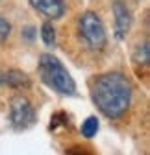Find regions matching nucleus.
Wrapping results in <instances>:
<instances>
[{"mask_svg": "<svg viewBox=\"0 0 150 155\" xmlns=\"http://www.w3.org/2000/svg\"><path fill=\"white\" fill-rule=\"evenodd\" d=\"M134 87L121 72H104L91 83V100L109 120H119L132 104Z\"/></svg>", "mask_w": 150, "mask_h": 155, "instance_id": "obj_1", "label": "nucleus"}, {"mask_svg": "<svg viewBox=\"0 0 150 155\" xmlns=\"http://www.w3.org/2000/svg\"><path fill=\"white\" fill-rule=\"evenodd\" d=\"M37 72H39L41 81L50 87L52 91L60 92L63 96L76 94V81L72 80L70 72L63 67V63L52 54H43L37 63Z\"/></svg>", "mask_w": 150, "mask_h": 155, "instance_id": "obj_2", "label": "nucleus"}, {"mask_svg": "<svg viewBox=\"0 0 150 155\" xmlns=\"http://www.w3.org/2000/svg\"><path fill=\"white\" fill-rule=\"evenodd\" d=\"M78 33L84 45L93 50V52H100L107 45V33L104 28L102 18L95 11H85L78 18Z\"/></svg>", "mask_w": 150, "mask_h": 155, "instance_id": "obj_3", "label": "nucleus"}, {"mask_svg": "<svg viewBox=\"0 0 150 155\" xmlns=\"http://www.w3.org/2000/svg\"><path fill=\"white\" fill-rule=\"evenodd\" d=\"M35 109L24 96H15L9 104V122L15 129H26L35 124Z\"/></svg>", "mask_w": 150, "mask_h": 155, "instance_id": "obj_4", "label": "nucleus"}, {"mask_svg": "<svg viewBox=\"0 0 150 155\" xmlns=\"http://www.w3.org/2000/svg\"><path fill=\"white\" fill-rule=\"evenodd\" d=\"M113 17H115V30H113L115 39L117 41H124L130 30H132V15H130L128 6L121 2V0L113 2Z\"/></svg>", "mask_w": 150, "mask_h": 155, "instance_id": "obj_5", "label": "nucleus"}, {"mask_svg": "<svg viewBox=\"0 0 150 155\" xmlns=\"http://www.w3.org/2000/svg\"><path fill=\"white\" fill-rule=\"evenodd\" d=\"M28 2L37 13H41L43 17L50 18V21L61 18L65 15V9H67L63 0H28Z\"/></svg>", "mask_w": 150, "mask_h": 155, "instance_id": "obj_6", "label": "nucleus"}, {"mask_svg": "<svg viewBox=\"0 0 150 155\" xmlns=\"http://www.w3.org/2000/svg\"><path fill=\"white\" fill-rule=\"evenodd\" d=\"M0 85L9 89H28L32 85V80L22 70H0Z\"/></svg>", "mask_w": 150, "mask_h": 155, "instance_id": "obj_7", "label": "nucleus"}, {"mask_svg": "<svg viewBox=\"0 0 150 155\" xmlns=\"http://www.w3.org/2000/svg\"><path fill=\"white\" fill-rule=\"evenodd\" d=\"M98 127H100V122H98L97 116H87V118L82 122L80 131H82V135L85 139H93L98 133Z\"/></svg>", "mask_w": 150, "mask_h": 155, "instance_id": "obj_8", "label": "nucleus"}, {"mask_svg": "<svg viewBox=\"0 0 150 155\" xmlns=\"http://www.w3.org/2000/svg\"><path fill=\"white\" fill-rule=\"evenodd\" d=\"M41 39H43V43H45L46 46H54V45H56V28H54L52 22L46 21V22L41 26Z\"/></svg>", "mask_w": 150, "mask_h": 155, "instance_id": "obj_9", "label": "nucleus"}, {"mask_svg": "<svg viewBox=\"0 0 150 155\" xmlns=\"http://www.w3.org/2000/svg\"><path fill=\"white\" fill-rule=\"evenodd\" d=\"M148 59H150V54H148V43H143V45H139V46L135 48V52H134V61H135L137 65H145V67H148Z\"/></svg>", "mask_w": 150, "mask_h": 155, "instance_id": "obj_10", "label": "nucleus"}, {"mask_svg": "<svg viewBox=\"0 0 150 155\" xmlns=\"http://www.w3.org/2000/svg\"><path fill=\"white\" fill-rule=\"evenodd\" d=\"M60 126H69V116L67 113H56L50 120V131H56Z\"/></svg>", "mask_w": 150, "mask_h": 155, "instance_id": "obj_11", "label": "nucleus"}, {"mask_svg": "<svg viewBox=\"0 0 150 155\" xmlns=\"http://www.w3.org/2000/svg\"><path fill=\"white\" fill-rule=\"evenodd\" d=\"M11 33V24L6 21L4 17H0V41H6Z\"/></svg>", "mask_w": 150, "mask_h": 155, "instance_id": "obj_12", "label": "nucleus"}]
</instances>
